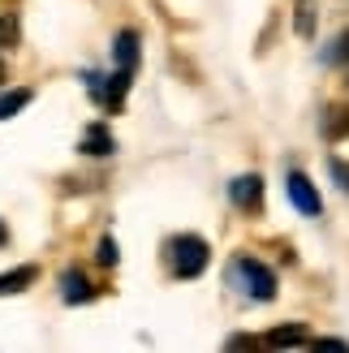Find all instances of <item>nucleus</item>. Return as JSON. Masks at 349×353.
<instances>
[{"instance_id": "nucleus-11", "label": "nucleus", "mask_w": 349, "mask_h": 353, "mask_svg": "<svg viewBox=\"0 0 349 353\" xmlns=\"http://www.w3.org/2000/svg\"><path fill=\"white\" fill-rule=\"evenodd\" d=\"M30 103V91H9L5 99H0V121H9V117H17Z\"/></svg>"}, {"instance_id": "nucleus-18", "label": "nucleus", "mask_w": 349, "mask_h": 353, "mask_svg": "<svg viewBox=\"0 0 349 353\" xmlns=\"http://www.w3.org/2000/svg\"><path fill=\"white\" fill-rule=\"evenodd\" d=\"M337 57H341V61H349V34L341 39V52H337Z\"/></svg>"}, {"instance_id": "nucleus-13", "label": "nucleus", "mask_w": 349, "mask_h": 353, "mask_svg": "<svg viewBox=\"0 0 349 353\" xmlns=\"http://www.w3.org/2000/svg\"><path fill=\"white\" fill-rule=\"evenodd\" d=\"M17 43V22H9V17H0V48Z\"/></svg>"}, {"instance_id": "nucleus-3", "label": "nucleus", "mask_w": 349, "mask_h": 353, "mask_svg": "<svg viewBox=\"0 0 349 353\" xmlns=\"http://www.w3.org/2000/svg\"><path fill=\"white\" fill-rule=\"evenodd\" d=\"M285 190H289V203L298 207L302 216H319V211H323V203H319V194H315V185H310L306 172H289Z\"/></svg>"}, {"instance_id": "nucleus-15", "label": "nucleus", "mask_w": 349, "mask_h": 353, "mask_svg": "<svg viewBox=\"0 0 349 353\" xmlns=\"http://www.w3.org/2000/svg\"><path fill=\"white\" fill-rule=\"evenodd\" d=\"M310 26H315V22H310V0H298V30L310 34Z\"/></svg>"}, {"instance_id": "nucleus-14", "label": "nucleus", "mask_w": 349, "mask_h": 353, "mask_svg": "<svg viewBox=\"0 0 349 353\" xmlns=\"http://www.w3.org/2000/svg\"><path fill=\"white\" fill-rule=\"evenodd\" d=\"M328 134H349V112H332V121H328Z\"/></svg>"}, {"instance_id": "nucleus-7", "label": "nucleus", "mask_w": 349, "mask_h": 353, "mask_svg": "<svg viewBox=\"0 0 349 353\" xmlns=\"http://www.w3.org/2000/svg\"><path fill=\"white\" fill-rule=\"evenodd\" d=\"M130 74H134V69H117V74L108 78V86L99 91L108 108H121V103H126V91H130Z\"/></svg>"}, {"instance_id": "nucleus-4", "label": "nucleus", "mask_w": 349, "mask_h": 353, "mask_svg": "<svg viewBox=\"0 0 349 353\" xmlns=\"http://www.w3.org/2000/svg\"><path fill=\"white\" fill-rule=\"evenodd\" d=\"M229 199L241 207V211H255L259 203H263V181H259L255 172H246V176H237V181L229 185Z\"/></svg>"}, {"instance_id": "nucleus-9", "label": "nucleus", "mask_w": 349, "mask_h": 353, "mask_svg": "<svg viewBox=\"0 0 349 353\" xmlns=\"http://www.w3.org/2000/svg\"><path fill=\"white\" fill-rule=\"evenodd\" d=\"M61 289H65V302H69V306H78V302H91V285H86V276H82V272H65Z\"/></svg>"}, {"instance_id": "nucleus-8", "label": "nucleus", "mask_w": 349, "mask_h": 353, "mask_svg": "<svg viewBox=\"0 0 349 353\" xmlns=\"http://www.w3.org/2000/svg\"><path fill=\"white\" fill-rule=\"evenodd\" d=\"M82 151H86V155H112L117 143H112V134L103 130V125H91V130L82 134Z\"/></svg>"}, {"instance_id": "nucleus-10", "label": "nucleus", "mask_w": 349, "mask_h": 353, "mask_svg": "<svg viewBox=\"0 0 349 353\" xmlns=\"http://www.w3.org/2000/svg\"><path fill=\"white\" fill-rule=\"evenodd\" d=\"M268 345H272V349H298V345H306V332H302L298 323L276 327V332H268Z\"/></svg>"}, {"instance_id": "nucleus-5", "label": "nucleus", "mask_w": 349, "mask_h": 353, "mask_svg": "<svg viewBox=\"0 0 349 353\" xmlns=\"http://www.w3.org/2000/svg\"><path fill=\"white\" fill-rule=\"evenodd\" d=\"M112 61H117V69H134V65H138V34H134V30H121V34H117Z\"/></svg>"}, {"instance_id": "nucleus-20", "label": "nucleus", "mask_w": 349, "mask_h": 353, "mask_svg": "<svg viewBox=\"0 0 349 353\" xmlns=\"http://www.w3.org/2000/svg\"><path fill=\"white\" fill-rule=\"evenodd\" d=\"M0 82H5V69H0Z\"/></svg>"}, {"instance_id": "nucleus-1", "label": "nucleus", "mask_w": 349, "mask_h": 353, "mask_svg": "<svg viewBox=\"0 0 349 353\" xmlns=\"http://www.w3.org/2000/svg\"><path fill=\"white\" fill-rule=\"evenodd\" d=\"M168 254H172V272L177 276H199L203 268H207V241L203 237H195V233H181V237H172V245H168Z\"/></svg>"}, {"instance_id": "nucleus-12", "label": "nucleus", "mask_w": 349, "mask_h": 353, "mask_svg": "<svg viewBox=\"0 0 349 353\" xmlns=\"http://www.w3.org/2000/svg\"><path fill=\"white\" fill-rule=\"evenodd\" d=\"M99 263H103V268H112V263H117V241L112 237L99 241Z\"/></svg>"}, {"instance_id": "nucleus-2", "label": "nucleus", "mask_w": 349, "mask_h": 353, "mask_svg": "<svg viewBox=\"0 0 349 353\" xmlns=\"http://www.w3.org/2000/svg\"><path fill=\"white\" fill-rule=\"evenodd\" d=\"M237 272H241V280H246V293L255 297V302H272L276 297V276L259 259H237Z\"/></svg>"}, {"instance_id": "nucleus-6", "label": "nucleus", "mask_w": 349, "mask_h": 353, "mask_svg": "<svg viewBox=\"0 0 349 353\" xmlns=\"http://www.w3.org/2000/svg\"><path fill=\"white\" fill-rule=\"evenodd\" d=\"M34 280H39V272H34V268H13V272H5V276H0V297L30 289Z\"/></svg>"}, {"instance_id": "nucleus-17", "label": "nucleus", "mask_w": 349, "mask_h": 353, "mask_svg": "<svg viewBox=\"0 0 349 353\" xmlns=\"http://www.w3.org/2000/svg\"><path fill=\"white\" fill-rule=\"evenodd\" d=\"M250 345H255L250 336H233V341H229V349H250Z\"/></svg>"}, {"instance_id": "nucleus-19", "label": "nucleus", "mask_w": 349, "mask_h": 353, "mask_svg": "<svg viewBox=\"0 0 349 353\" xmlns=\"http://www.w3.org/2000/svg\"><path fill=\"white\" fill-rule=\"evenodd\" d=\"M5 241H9V228H5V224H0V245H5Z\"/></svg>"}, {"instance_id": "nucleus-16", "label": "nucleus", "mask_w": 349, "mask_h": 353, "mask_svg": "<svg viewBox=\"0 0 349 353\" xmlns=\"http://www.w3.org/2000/svg\"><path fill=\"white\" fill-rule=\"evenodd\" d=\"M315 349H328V353H345L349 345H345V341H315Z\"/></svg>"}]
</instances>
